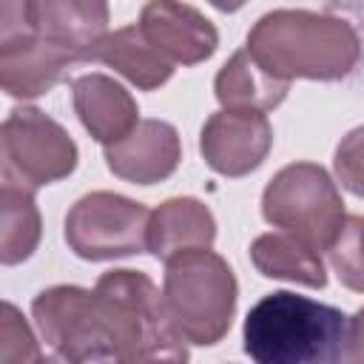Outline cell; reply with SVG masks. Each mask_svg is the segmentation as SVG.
I'll return each mask as SVG.
<instances>
[{"mask_svg": "<svg viewBox=\"0 0 364 364\" xmlns=\"http://www.w3.org/2000/svg\"><path fill=\"white\" fill-rule=\"evenodd\" d=\"M40 210L28 188L3 185L0 191V262L17 264L37 250L40 242Z\"/></svg>", "mask_w": 364, "mask_h": 364, "instance_id": "obj_19", "label": "cell"}, {"mask_svg": "<svg viewBox=\"0 0 364 364\" xmlns=\"http://www.w3.org/2000/svg\"><path fill=\"white\" fill-rule=\"evenodd\" d=\"M250 262L253 267L267 279H284L304 287H324L327 273L324 262L318 259V250L304 245L301 239L290 233H262L250 245Z\"/></svg>", "mask_w": 364, "mask_h": 364, "instance_id": "obj_18", "label": "cell"}, {"mask_svg": "<svg viewBox=\"0 0 364 364\" xmlns=\"http://www.w3.org/2000/svg\"><path fill=\"white\" fill-rule=\"evenodd\" d=\"M262 216L313 250H330L347 219L336 182L316 162L284 165L262 193Z\"/></svg>", "mask_w": 364, "mask_h": 364, "instance_id": "obj_5", "label": "cell"}, {"mask_svg": "<svg viewBox=\"0 0 364 364\" xmlns=\"http://www.w3.org/2000/svg\"><path fill=\"white\" fill-rule=\"evenodd\" d=\"M74 111L82 128L102 145L119 142L139 122L134 97L105 74H82L71 85Z\"/></svg>", "mask_w": 364, "mask_h": 364, "instance_id": "obj_14", "label": "cell"}, {"mask_svg": "<svg viewBox=\"0 0 364 364\" xmlns=\"http://www.w3.org/2000/svg\"><path fill=\"white\" fill-rule=\"evenodd\" d=\"M151 210L111 191L85 193L65 213V242L85 262H108L148 250Z\"/></svg>", "mask_w": 364, "mask_h": 364, "instance_id": "obj_8", "label": "cell"}, {"mask_svg": "<svg viewBox=\"0 0 364 364\" xmlns=\"http://www.w3.org/2000/svg\"><path fill=\"white\" fill-rule=\"evenodd\" d=\"M136 26L148 43L173 65L205 63L219 46L213 23L179 0H148Z\"/></svg>", "mask_w": 364, "mask_h": 364, "instance_id": "obj_10", "label": "cell"}, {"mask_svg": "<svg viewBox=\"0 0 364 364\" xmlns=\"http://www.w3.org/2000/svg\"><path fill=\"white\" fill-rule=\"evenodd\" d=\"M182 159L179 134L171 122L139 119L119 142L105 145V165L114 176L134 185H154L168 179Z\"/></svg>", "mask_w": 364, "mask_h": 364, "instance_id": "obj_11", "label": "cell"}, {"mask_svg": "<svg viewBox=\"0 0 364 364\" xmlns=\"http://www.w3.org/2000/svg\"><path fill=\"white\" fill-rule=\"evenodd\" d=\"M31 31L77 57H94L108 34L105 0H28Z\"/></svg>", "mask_w": 364, "mask_h": 364, "instance_id": "obj_13", "label": "cell"}, {"mask_svg": "<svg viewBox=\"0 0 364 364\" xmlns=\"http://www.w3.org/2000/svg\"><path fill=\"white\" fill-rule=\"evenodd\" d=\"M236 276L210 247L176 253L165 262L162 301L173 330L191 344H216L236 313Z\"/></svg>", "mask_w": 364, "mask_h": 364, "instance_id": "obj_3", "label": "cell"}, {"mask_svg": "<svg viewBox=\"0 0 364 364\" xmlns=\"http://www.w3.org/2000/svg\"><path fill=\"white\" fill-rule=\"evenodd\" d=\"M330 264L338 282L364 293V216H347L341 233L330 245Z\"/></svg>", "mask_w": 364, "mask_h": 364, "instance_id": "obj_20", "label": "cell"}, {"mask_svg": "<svg viewBox=\"0 0 364 364\" xmlns=\"http://www.w3.org/2000/svg\"><path fill=\"white\" fill-rule=\"evenodd\" d=\"M94 290L105 299L114 336L117 361H185V338L173 330L162 293L139 270H108Z\"/></svg>", "mask_w": 364, "mask_h": 364, "instance_id": "obj_4", "label": "cell"}, {"mask_svg": "<svg viewBox=\"0 0 364 364\" xmlns=\"http://www.w3.org/2000/svg\"><path fill=\"white\" fill-rule=\"evenodd\" d=\"M336 173L338 182L364 199V125L350 131L336 148Z\"/></svg>", "mask_w": 364, "mask_h": 364, "instance_id": "obj_22", "label": "cell"}, {"mask_svg": "<svg viewBox=\"0 0 364 364\" xmlns=\"http://www.w3.org/2000/svg\"><path fill=\"white\" fill-rule=\"evenodd\" d=\"M216 239V219L193 196H176L151 210L148 225V253L168 262L176 253L210 247Z\"/></svg>", "mask_w": 364, "mask_h": 364, "instance_id": "obj_15", "label": "cell"}, {"mask_svg": "<svg viewBox=\"0 0 364 364\" xmlns=\"http://www.w3.org/2000/svg\"><path fill=\"white\" fill-rule=\"evenodd\" d=\"M0 358L3 361H40L37 341L20 310L3 301L0 310Z\"/></svg>", "mask_w": 364, "mask_h": 364, "instance_id": "obj_21", "label": "cell"}, {"mask_svg": "<svg viewBox=\"0 0 364 364\" xmlns=\"http://www.w3.org/2000/svg\"><path fill=\"white\" fill-rule=\"evenodd\" d=\"M208 3H210V6H216L219 11H239L247 0H208Z\"/></svg>", "mask_w": 364, "mask_h": 364, "instance_id": "obj_24", "label": "cell"}, {"mask_svg": "<svg viewBox=\"0 0 364 364\" xmlns=\"http://www.w3.org/2000/svg\"><path fill=\"white\" fill-rule=\"evenodd\" d=\"M80 60L82 57H77L74 51L60 48L37 37L34 31H26L0 40V85L9 97H40L51 91Z\"/></svg>", "mask_w": 364, "mask_h": 364, "instance_id": "obj_12", "label": "cell"}, {"mask_svg": "<svg viewBox=\"0 0 364 364\" xmlns=\"http://www.w3.org/2000/svg\"><path fill=\"white\" fill-rule=\"evenodd\" d=\"M273 145V128L262 111L222 108L208 117L199 134L202 159L222 176L256 171Z\"/></svg>", "mask_w": 364, "mask_h": 364, "instance_id": "obj_9", "label": "cell"}, {"mask_svg": "<svg viewBox=\"0 0 364 364\" xmlns=\"http://www.w3.org/2000/svg\"><path fill=\"white\" fill-rule=\"evenodd\" d=\"M216 100L222 108H242V111H273L284 102L290 82L267 74L247 48H239L216 74L213 82Z\"/></svg>", "mask_w": 364, "mask_h": 364, "instance_id": "obj_16", "label": "cell"}, {"mask_svg": "<svg viewBox=\"0 0 364 364\" xmlns=\"http://www.w3.org/2000/svg\"><path fill=\"white\" fill-rule=\"evenodd\" d=\"M245 353L259 364L341 361L347 316L287 290L259 299L245 318Z\"/></svg>", "mask_w": 364, "mask_h": 364, "instance_id": "obj_2", "label": "cell"}, {"mask_svg": "<svg viewBox=\"0 0 364 364\" xmlns=\"http://www.w3.org/2000/svg\"><path fill=\"white\" fill-rule=\"evenodd\" d=\"M94 60L119 71L128 82H134L142 91H154V88L165 85L173 74V63L168 57H162L148 43V37L139 31V26H125V28L108 31L105 40L97 46Z\"/></svg>", "mask_w": 364, "mask_h": 364, "instance_id": "obj_17", "label": "cell"}, {"mask_svg": "<svg viewBox=\"0 0 364 364\" xmlns=\"http://www.w3.org/2000/svg\"><path fill=\"white\" fill-rule=\"evenodd\" d=\"M341 361H364V307L353 318H347V338H344Z\"/></svg>", "mask_w": 364, "mask_h": 364, "instance_id": "obj_23", "label": "cell"}, {"mask_svg": "<svg viewBox=\"0 0 364 364\" xmlns=\"http://www.w3.org/2000/svg\"><path fill=\"white\" fill-rule=\"evenodd\" d=\"M40 338L65 361H117V336L105 299L97 290L57 284L31 301Z\"/></svg>", "mask_w": 364, "mask_h": 364, "instance_id": "obj_6", "label": "cell"}, {"mask_svg": "<svg viewBox=\"0 0 364 364\" xmlns=\"http://www.w3.org/2000/svg\"><path fill=\"white\" fill-rule=\"evenodd\" d=\"M77 168V145L68 131L37 108H14L0 128L3 185L43 188Z\"/></svg>", "mask_w": 364, "mask_h": 364, "instance_id": "obj_7", "label": "cell"}, {"mask_svg": "<svg viewBox=\"0 0 364 364\" xmlns=\"http://www.w3.org/2000/svg\"><path fill=\"white\" fill-rule=\"evenodd\" d=\"M245 48L267 74L287 82L341 80L361 57V40L347 20L304 9H276L259 17Z\"/></svg>", "mask_w": 364, "mask_h": 364, "instance_id": "obj_1", "label": "cell"}]
</instances>
